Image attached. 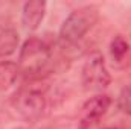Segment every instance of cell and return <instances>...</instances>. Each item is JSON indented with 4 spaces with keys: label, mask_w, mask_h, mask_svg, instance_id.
I'll return each instance as SVG.
<instances>
[{
    "label": "cell",
    "mask_w": 131,
    "mask_h": 129,
    "mask_svg": "<svg viewBox=\"0 0 131 129\" xmlns=\"http://www.w3.org/2000/svg\"><path fill=\"white\" fill-rule=\"evenodd\" d=\"M50 59H52L50 49L41 40L29 38L20 50L17 65L20 73H23L29 79H35L40 78L47 70Z\"/></svg>",
    "instance_id": "6da1fadb"
},
{
    "label": "cell",
    "mask_w": 131,
    "mask_h": 129,
    "mask_svg": "<svg viewBox=\"0 0 131 129\" xmlns=\"http://www.w3.org/2000/svg\"><path fill=\"white\" fill-rule=\"evenodd\" d=\"M99 12L95 6H81L70 12L60 29V41L63 46H73L89 32L98 21Z\"/></svg>",
    "instance_id": "7a4b0ae2"
},
{
    "label": "cell",
    "mask_w": 131,
    "mask_h": 129,
    "mask_svg": "<svg viewBox=\"0 0 131 129\" xmlns=\"http://www.w3.org/2000/svg\"><path fill=\"white\" fill-rule=\"evenodd\" d=\"M12 106L21 119H25L26 122H35L41 119L46 111V97L41 90L26 87L14 96Z\"/></svg>",
    "instance_id": "3957f363"
},
{
    "label": "cell",
    "mask_w": 131,
    "mask_h": 129,
    "mask_svg": "<svg viewBox=\"0 0 131 129\" xmlns=\"http://www.w3.org/2000/svg\"><path fill=\"white\" fill-rule=\"evenodd\" d=\"M111 82V76L107 70L102 55L92 53L82 67V85L89 91H101L107 88Z\"/></svg>",
    "instance_id": "277c9868"
},
{
    "label": "cell",
    "mask_w": 131,
    "mask_h": 129,
    "mask_svg": "<svg viewBox=\"0 0 131 129\" xmlns=\"http://www.w3.org/2000/svg\"><path fill=\"white\" fill-rule=\"evenodd\" d=\"M110 105H111V99L107 94H96L90 97L79 111V119H78L79 129H89L95 123H98L101 117H104L105 112L108 111Z\"/></svg>",
    "instance_id": "5b68a950"
},
{
    "label": "cell",
    "mask_w": 131,
    "mask_h": 129,
    "mask_svg": "<svg viewBox=\"0 0 131 129\" xmlns=\"http://www.w3.org/2000/svg\"><path fill=\"white\" fill-rule=\"evenodd\" d=\"M44 14H46V2H43V0L26 2L23 6V12H21L23 28L29 32L38 29V26L41 24V21L44 18Z\"/></svg>",
    "instance_id": "8992f818"
},
{
    "label": "cell",
    "mask_w": 131,
    "mask_h": 129,
    "mask_svg": "<svg viewBox=\"0 0 131 129\" xmlns=\"http://www.w3.org/2000/svg\"><path fill=\"white\" fill-rule=\"evenodd\" d=\"M111 61L116 68H127L131 62V49L130 44L122 35H116L110 44Z\"/></svg>",
    "instance_id": "52a82bcc"
},
{
    "label": "cell",
    "mask_w": 131,
    "mask_h": 129,
    "mask_svg": "<svg viewBox=\"0 0 131 129\" xmlns=\"http://www.w3.org/2000/svg\"><path fill=\"white\" fill-rule=\"evenodd\" d=\"M18 46V33L11 24H0V59L12 55Z\"/></svg>",
    "instance_id": "ba28073f"
},
{
    "label": "cell",
    "mask_w": 131,
    "mask_h": 129,
    "mask_svg": "<svg viewBox=\"0 0 131 129\" xmlns=\"http://www.w3.org/2000/svg\"><path fill=\"white\" fill-rule=\"evenodd\" d=\"M18 74H20V70L17 64L11 61H2L0 62V88L11 87L18 78Z\"/></svg>",
    "instance_id": "9c48e42d"
},
{
    "label": "cell",
    "mask_w": 131,
    "mask_h": 129,
    "mask_svg": "<svg viewBox=\"0 0 131 129\" xmlns=\"http://www.w3.org/2000/svg\"><path fill=\"white\" fill-rule=\"evenodd\" d=\"M117 105H119V109L125 114L131 115V84L127 85L121 94H119V99H117Z\"/></svg>",
    "instance_id": "30bf717a"
},
{
    "label": "cell",
    "mask_w": 131,
    "mask_h": 129,
    "mask_svg": "<svg viewBox=\"0 0 131 129\" xmlns=\"http://www.w3.org/2000/svg\"><path fill=\"white\" fill-rule=\"evenodd\" d=\"M108 129H113V128H108Z\"/></svg>",
    "instance_id": "8fae6325"
}]
</instances>
